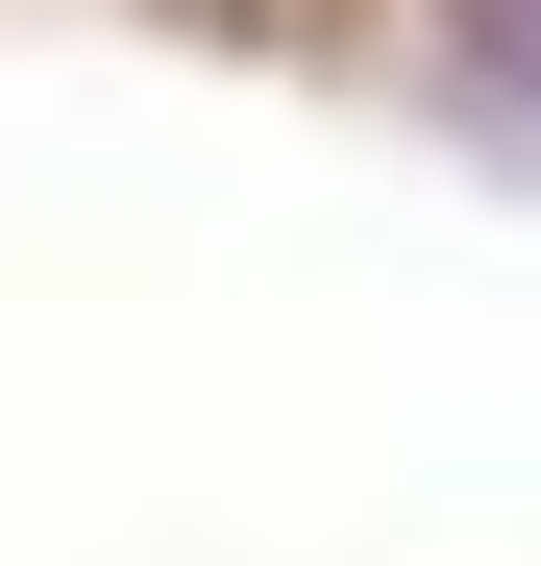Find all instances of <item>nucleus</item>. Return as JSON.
<instances>
[{
	"label": "nucleus",
	"mask_w": 541,
	"mask_h": 566,
	"mask_svg": "<svg viewBox=\"0 0 541 566\" xmlns=\"http://www.w3.org/2000/svg\"><path fill=\"white\" fill-rule=\"evenodd\" d=\"M443 99L492 148H541V0H443Z\"/></svg>",
	"instance_id": "1"
}]
</instances>
